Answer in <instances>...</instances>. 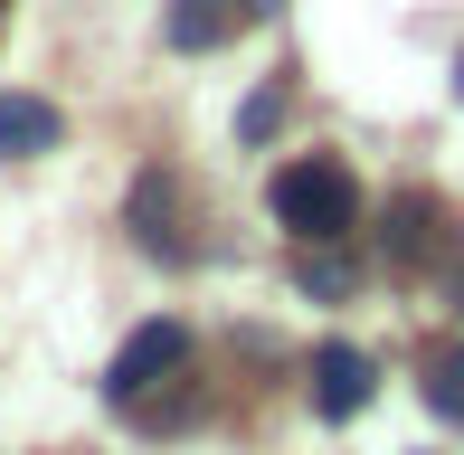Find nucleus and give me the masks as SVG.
I'll list each match as a JSON object with an SVG mask.
<instances>
[{"mask_svg": "<svg viewBox=\"0 0 464 455\" xmlns=\"http://www.w3.org/2000/svg\"><path fill=\"white\" fill-rule=\"evenodd\" d=\"M266 199H276V218H285L304 247H332V237H351V218H361V180H351L332 152H304V161H285Z\"/></svg>", "mask_w": 464, "mask_h": 455, "instance_id": "1", "label": "nucleus"}, {"mask_svg": "<svg viewBox=\"0 0 464 455\" xmlns=\"http://www.w3.org/2000/svg\"><path fill=\"white\" fill-rule=\"evenodd\" d=\"M294 285H304V295H351V266H342V257H304V266H294Z\"/></svg>", "mask_w": 464, "mask_h": 455, "instance_id": "10", "label": "nucleus"}, {"mask_svg": "<svg viewBox=\"0 0 464 455\" xmlns=\"http://www.w3.org/2000/svg\"><path fill=\"white\" fill-rule=\"evenodd\" d=\"M370 389H379V370H370V351H361V342H323V351H313V408H323L332 427L361 418Z\"/></svg>", "mask_w": 464, "mask_h": 455, "instance_id": "4", "label": "nucleus"}, {"mask_svg": "<svg viewBox=\"0 0 464 455\" xmlns=\"http://www.w3.org/2000/svg\"><path fill=\"white\" fill-rule=\"evenodd\" d=\"M455 95H464V67H455Z\"/></svg>", "mask_w": 464, "mask_h": 455, "instance_id": "11", "label": "nucleus"}, {"mask_svg": "<svg viewBox=\"0 0 464 455\" xmlns=\"http://www.w3.org/2000/svg\"><path fill=\"white\" fill-rule=\"evenodd\" d=\"M436 228H446L436 190H398L389 199V266H427L436 257Z\"/></svg>", "mask_w": 464, "mask_h": 455, "instance_id": "6", "label": "nucleus"}, {"mask_svg": "<svg viewBox=\"0 0 464 455\" xmlns=\"http://www.w3.org/2000/svg\"><path fill=\"white\" fill-rule=\"evenodd\" d=\"M0 19H10V0H0Z\"/></svg>", "mask_w": 464, "mask_h": 455, "instance_id": "12", "label": "nucleus"}, {"mask_svg": "<svg viewBox=\"0 0 464 455\" xmlns=\"http://www.w3.org/2000/svg\"><path fill=\"white\" fill-rule=\"evenodd\" d=\"M417 399H427L446 427H464V342H427L417 351Z\"/></svg>", "mask_w": 464, "mask_h": 455, "instance_id": "7", "label": "nucleus"}, {"mask_svg": "<svg viewBox=\"0 0 464 455\" xmlns=\"http://www.w3.org/2000/svg\"><path fill=\"white\" fill-rule=\"evenodd\" d=\"M455 304H464V295H455Z\"/></svg>", "mask_w": 464, "mask_h": 455, "instance_id": "13", "label": "nucleus"}, {"mask_svg": "<svg viewBox=\"0 0 464 455\" xmlns=\"http://www.w3.org/2000/svg\"><path fill=\"white\" fill-rule=\"evenodd\" d=\"M266 10H276V0H171V19H161V38H171L180 57H199V48H227L237 29H256Z\"/></svg>", "mask_w": 464, "mask_h": 455, "instance_id": "3", "label": "nucleus"}, {"mask_svg": "<svg viewBox=\"0 0 464 455\" xmlns=\"http://www.w3.org/2000/svg\"><path fill=\"white\" fill-rule=\"evenodd\" d=\"M133 237L161 247V257H180V237H171V171H142L133 180Z\"/></svg>", "mask_w": 464, "mask_h": 455, "instance_id": "8", "label": "nucleus"}, {"mask_svg": "<svg viewBox=\"0 0 464 455\" xmlns=\"http://www.w3.org/2000/svg\"><path fill=\"white\" fill-rule=\"evenodd\" d=\"M180 361H189V333H180V323H171V314H161V323H142V333H123L114 370H104V399H114V408H142V399H152V389L171 380Z\"/></svg>", "mask_w": 464, "mask_h": 455, "instance_id": "2", "label": "nucleus"}, {"mask_svg": "<svg viewBox=\"0 0 464 455\" xmlns=\"http://www.w3.org/2000/svg\"><path fill=\"white\" fill-rule=\"evenodd\" d=\"M67 142V114L48 95H0V161H38Z\"/></svg>", "mask_w": 464, "mask_h": 455, "instance_id": "5", "label": "nucleus"}, {"mask_svg": "<svg viewBox=\"0 0 464 455\" xmlns=\"http://www.w3.org/2000/svg\"><path fill=\"white\" fill-rule=\"evenodd\" d=\"M276 123H285V86H256V95H246V114H237V133H246V142H266Z\"/></svg>", "mask_w": 464, "mask_h": 455, "instance_id": "9", "label": "nucleus"}]
</instances>
